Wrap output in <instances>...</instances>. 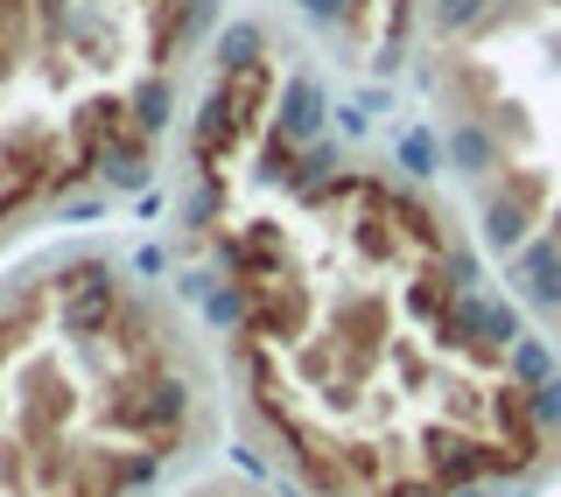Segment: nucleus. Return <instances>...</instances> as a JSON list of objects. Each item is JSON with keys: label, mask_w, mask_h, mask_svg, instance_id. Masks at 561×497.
<instances>
[{"label": "nucleus", "mask_w": 561, "mask_h": 497, "mask_svg": "<svg viewBox=\"0 0 561 497\" xmlns=\"http://www.w3.org/2000/svg\"><path fill=\"white\" fill-rule=\"evenodd\" d=\"M218 43L225 0H0V266L175 154Z\"/></svg>", "instance_id": "nucleus-3"}, {"label": "nucleus", "mask_w": 561, "mask_h": 497, "mask_svg": "<svg viewBox=\"0 0 561 497\" xmlns=\"http://www.w3.org/2000/svg\"><path fill=\"white\" fill-rule=\"evenodd\" d=\"M225 406L183 280L105 239L0 266V497H175Z\"/></svg>", "instance_id": "nucleus-2"}, {"label": "nucleus", "mask_w": 561, "mask_h": 497, "mask_svg": "<svg viewBox=\"0 0 561 497\" xmlns=\"http://www.w3.org/2000/svg\"><path fill=\"white\" fill-rule=\"evenodd\" d=\"M414 49L470 218L561 336V0H428Z\"/></svg>", "instance_id": "nucleus-4"}, {"label": "nucleus", "mask_w": 561, "mask_h": 497, "mask_svg": "<svg viewBox=\"0 0 561 497\" xmlns=\"http://www.w3.org/2000/svg\"><path fill=\"white\" fill-rule=\"evenodd\" d=\"M316 35L245 22L175 140V280L288 497H526L561 470L554 330Z\"/></svg>", "instance_id": "nucleus-1"}, {"label": "nucleus", "mask_w": 561, "mask_h": 497, "mask_svg": "<svg viewBox=\"0 0 561 497\" xmlns=\"http://www.w3.org/2000/svg\"><path fill=\"white\" fill-rule=\"evenodd\" d=\"M302 22L344 70H386L414 49L428 0H302Z\"/></svg>", "instance_id": "nucleus-5"}, {"label": "nucleus", "mask_w": 561, "mask_h": 497, "mask_svg": "<svg viewBox=\"0 0 561 497\" xmlns=\"http://www.w3.org/2000/svg\"><path fill=\"white\" fill-rule=\"evenodd\" d=\"M175 497H274V490L245 484V476H197V484H183Z\"/></svg>", "instance_id": "nucleus-6"}]
</instances>
